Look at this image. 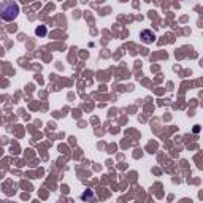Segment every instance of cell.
<instances>
[{
	"label": "cell",
	"instance_id": "7a4b0ae2",
	"mask_svg": "<svg viewBox=\"0 0 203 203\" xmlns=\"http://www.w3.org/2000/svg\"><path fill=\"white\" fill-rule=\"evenodd\" d=\"M141 38H143V41L146 45H149V43H152L156 40V35L152 33L151 30H143V32H141Z\"/></svg>",
	"mask_w": 203,
	"mask_h": 203
},
{
	"label": "cell",
	"instance_id": "6da1fadb",
	"mask_svg": "<svg viewBox=\"0 0 203 203\" xmlns=\"http://www.w3.org/2000/svg\"><path fill=\"white\" fill-rule=\"evenodd\" d=\"M17 14H19V7H17L16 2L7 0V2L0 3V19L10 22V21H14Z\"/></svg>",
	"mask_w": 203,
	"mask_h": 203
},
{
	"label": "cell",
	"instance_id": "3957f363",
	"mask_svg": "<svg viewBox=\"0 0 203 203\" xmlns=\"http://www.w3.org/2000/svg\"><path fill=\"white\" fill-rule=\"evenodd\" d=\"M36 35H41V36L46 35V27L45 26H40L38 29H36Z\"/></svg>",
	"mask_w": 203,
	"mask_h": 203
}]
</instances>
